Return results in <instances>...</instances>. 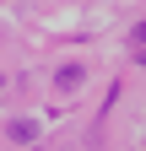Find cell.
<instances>
[{
  "label": "cell",
  "mask_w": 146,
  "mask_h": 151,
  "mask_svg": "<svg viewBox=\"0 0 146 151\" xmlns=\"http://www.w3.org/2000/svg\"><path fill=\"white\" fill-rule=\"evenodd\" d=\"M130 43H146V22H141V27H135V32H130Z\"/></svg>",
  "instance_id": "cell-3"
},
{
  "label": "cell",
  "mask_w": 146,
  "mask_h": 151,
  "mask_svg": "<svg viewBox=\"0 0 146 151\" xmlns=\"http://www.w3.org/2000/svg\"><path fill=\"white\" fill-rule=\"evenodd\" d=\"M54 81H60V92H76V86L87 81V70H81V65H65L60 76H54Z\"/></svg>",
  "instance_id": "cell-2"
},
{
  "label": "cell",
  "mask_w": 146,
  "mask_h": 151,
  "mask_svg": "<svg viewBox=\"0 0 146 151\" xmlns=\"http://www.w3.org/2000/svg\"><path fill=\"white\" fill-rule=\"evenodd\" d=\"M6 135H11L16 146H33V140H38V119H11V124H6Z\"/></svg>",
  "instance_id": "cell-1"
}]
</instances>
